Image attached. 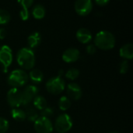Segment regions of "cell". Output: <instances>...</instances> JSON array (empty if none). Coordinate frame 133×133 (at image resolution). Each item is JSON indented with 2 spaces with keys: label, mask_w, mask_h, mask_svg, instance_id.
<instances>
[{
  "label": "cell",
  "mask_w": 133,
  "mask_h": 133,
  "mask_svg": "<svg viewBox=\"0 0 133 133\" xmlns=\"http://www.w3.org/2000/svg\"><path fill=\"white\" fill-rule=\"evenodd\" d=\"M16 61L21 68L31 70L35 65V55L30 48H22L16 53Z\"/></svg>",
  "instance_id": "1"
},
{
  "label": "cell",
  "mask_w": 133,
  "mask_h": 133,
  "mask_svg": "<svg viewBox=\"0 0 133 133\" xmlns=\"http://www.w3.org/2000/svg\"><path fill=\"white\" fill-rule=\"evenodd\" d=\"M94 45L100 49L110 50L115 45V38L110 31H101L94 38Z\"/></svg>",
  "instance_id": "2"
},
{
  "label": "cell",
  "mask_w": 133,
  "mask_h": 133,
  "mask_svg": "<svg viewBox=\"0 0 133 133\" xmlns=\"http://www.w3.org/2000/svg\"><path fill=\"white\" fill-rule=\"evenodd\" d=\"M29 77L26 72L21 69H16L12 71L7 78V82L12 88L19 89L25 85L28 82Z\"/></svg>",
  "instance_id": "3"
},
{
  "label": "cell",
  "mask_w": 133,
  "mask_h": 133,
  "mask_svg": "<svg viewBox=\"0 0 133 133\" xmlns=\"http://www.w3.org/2000/svg\"><path fill=\"white\" fill-rule=\"evenodd\" d=\"M45 87L49 93L52 95H59L65 90V83L62 77L56 76L50 78L46 82Z\"/></svg>",
  "instance_id": "4"
},
{
  "label": "cell",
  "mask_w": 133,
  "mask_h": 133,
  "mask_svg": "<svg viewBox=\"0 0 133 133\" xmlns=\"http://www.w3.org/2000/svg\"><path fill=\"white\" fill-rule=\"evenodd\" d=\"M72 118L68 114H60L55 122V129L58 133L68 132L72 128Z\"/></svg>",
  "instance_id": "5"
},
{
  "label": "cell",
  "mask_w": 133,
  "mask_h": 133,
  "mask_svg": "<svg viewBox=\"0 0 133 133\" xmlns=\"http://www.w3.org/2000/svg\"><path fill=\"white\" fill-rule=\"evenodd\" d=\"M13 60V55L11 48L6 45L0 46V64L4 73L8 72V68L10 67Z\"/></svg>",
  "instance_id": "6"
},
{
  "label": "cell",
  "mask_w": 133,
  "mask_h": 133,
  "mask_svg": "<svg viewBox=\"0 0 133 133\" xmlns=\"http://www.w3.org/2000/svg\"><path fill=\"white\" fill-rule=\"evenodd\" d=\"M34 129L37 133H51L54 126L49 118L41 116L34 122Z\"/></svg>",
  "instance_id": "7"
},
{
  "label": "cell",
  "mask_w": 133,
  "mask_h": 133,
  "mask_svg": "<svg viewBox=\"0 0 133 133\" xmlns=\"http://www.w3.org/2000/svg\"><path fill=\"white\" fill-rule=\"evenodd\" d=\"M9 105L12 108H18L22 105V92L19 89L11 88L6 96Z\"/></svg>",
  "instance_id": "8"
},
{
  "label": "cell",
  "mask_w": 133,
  "mask_h": 133,
  "mask_svg": "<svg viewBox=\"0 0 133 133\" xmlns=\"http://www.w3.org/2000/svg\"><path fill=\"white\" fill-rule=\"evenodd\" d=\"M22 92V105L27 106L31 102H33L34 99L38 95L39 90L38 88L34 85H29L24 88Z\"/></svg>",
  "instance_id": "9"
},
{
  "label": "cell",
  "mask_w": 133,
  "mask_h": 133,
  "mask_svg": "<svg viewBox=\"0 0 133 133\" xmlns=\"http://www.w3.org/2000/svg\"><path fill=\"white\" fill-rule=\"evenodd\" d=\"M74 7L76 12L79 16H85L93 9L92 0H76Z\"/></svg>",
  "instance_id": "10"
},
{
  "label": "cell",
  "mask_w": 133,
  "mask_h": 133,
  "mask_svg": "<svg viewBox=\"0 0 133 133\" xmlns=\"http://www.w3.org/2000/svg\"><path fill=\"white\" fill-rule=\"evenodd\" d=\"M67 95L70 100H79L83 95V91L79 85L75 82H71L67 86Z\"/></svg>",
  "instance_id": "11"
},
{
  "label": "cell",
  "mask_w": 133,
  "mask_h": 133,
  "mask_svg": "<svg viewBox=\"0 0 133 133\" xmlns=\"http://www.w3.org/2000/svg\"><path fill=\"white\" fill-rule=\"evenodd\" d=\"M62 58L65 63H74L80 58V53L76 48H69L63 53Z\"/></svg>",
  "instance_id": "12"
},
{
  "label": "cell",
  "mask_w": 133,
  "mask_h": 133,
  "mask_svg": "<svg viewBox=\"0 0 133 133\" xmlns=\"http://www.w3.org/2000/svg\"><path fill=\"white\" fill-rule=\"evenodd\" d=\"M76 38L83 44H88L92 39V34L87 28H79L76 32Z\"/></svg>",
  "instance_id": "13"
},
{
  "label": "cell",
  "mask_w": 133,
  "mask_h": 133,
  "mask_svg": "<svg viewBox=\"0 0 133 133\" xmlns=\"http://www.w3.org/2000/svg\"><path fill=\"white\" fill-rule=\"evenodd\" d=\"M119 55L125 60H132L133 57V45L132 43H127L124 45L119 50Z\"/></svg>",
  "instance_id": "14"
},
{
  "label": "cell",
  "mask_w": 133,
  "mask_h": 133,
  "mask_svg": "<svg viewBox=\"0 0 133 133\" xmlns=\"http://www.w3.org/2000/svg\"><path fill=\"white\" fill-rule=\"evenodd\" d=\"M31 82L34 84H40L44 80V74L39 69H31L28 76Z\"/></svg>",
  "instance_id": "15"
},
{
  "label": "cell",
  "mask_w": 133,
  "mask_h": 133,
  "mask_svg": "<svg viewBox=\"0 0 133 133\" xmlns=\"http://www.w3.org/2000/svg\"><path fill=\"white\" fill-rule=\"evenodd\" d=\"M41 34L39 32L35 31L30 34L27 38V42L30 46V49H32L34 48L37 47L41 43Z\"/></svg>",
  "instance_id": "16"
},
{
  "label": "cell",
  "mask_w": 133,
  "mask_h": 133,
  "mask_svg": "<svg viewBox=\"0 0 133 133\" xmlns=\"http://www.w3.org/2000/svg\"><path fill=\"white\" fill-rule=\"evenodd\" d=\"M24 111L26 114V119H27L30 122H34L39 118L38 112L37 109H35L34 107L28 106Z\"/></svg>",
  "instance_id": "17"
},
{
  "label": "cell",
  "mask_w": 133,
  "mask_h": 133,
  "mask_svg": "<svg viewBox=\"0 0 133 133\" xmlns=\"http://www.w3.org/2000/svg\"><path fill=\"white\" fill-rule=\"evenodd\" d=\"M11 116L17 122H23L26 118L24 110L19 108H12L11 110Z\"/></svg>",
  "instance_id": "18"
},
{
  "label": "cell",
  "mask_w": 133,
  "mask_h": 133,
  "mask_svg": "<svg viewBox=\"0 0 133 133\" xmlns=\"http://www.w3.org/2000/svg\"><path fill=\"white\" fill-rule=\"evenodd\" d=\"M34 102V107L37 110H43L47 107V100L42 96L37 95L33 100Z\"/></svg>",
  "instance_id": "19"
},
{
  "label": "cell",
  "mask_w": 133,
  "mask_h": 133,
  "mask_svg": "<svg viewBox=\"0 0 133 133\" xmlns=\"http://www.w3.org/2000/svg\"><path fill=\"white\" fill-rule=\"evenodd\" d=\"M32 14L35 19L41 20L43 19L45 16V9L41 5H36L32 10Z\"/></svg>",
  "instance_id": "20"
},
{
  "label": "cell",
  "mask_w": 133,
  "mask_h": 133,
  "mask_svg": "<svg viewBox=\"0 0 133 133\" xmlns=\"http://www.w3.org/2000/svg\"><path fill=\"white\" fill-rule=\"evenodd\" d=\"M58 107L62 111L69 110L71 107V100L68 96H62L58 100Z\"/></svg>",
  "instance_id": "21"
},
{
  "label": "cell",
  "mask_w": 133,
  "mask_h": 133,
  "mask_svg": "<svg viewBox=\"0 0 133 133\" xmlns=\"http://www.w3.org/2000/svg\"><path fill=\"white\" fill-rule=\"evenodd\" d=\"M65 76L66 78H68L71 81H74L79 78V71L76 68H70L65 73Z\"/></svg>",
  "instance_id": "22"
},
{
  "label": "cell",
  "mask_w": 133,
  "mask_h": 133,
  "mask_svg": "<svg viewBox=\"0 0 133 133\" xmlns=\"http://www.w3.org/2000/svg\"><path fill=\"white\" fill-rule=\"evenodd\" d=\"M10 20V13L5 10L0 9V24H5Z\"/></svg>",
  "instance_id": "23"
},
{
  "label": "cell",
  "mask_w": 133,
  "mask_h": 133,
  "mask_svg": "<svg viewBox=\"0 0 133 133\" xmlns=\"http://www.w3.org/2000/svg\"><path fill=\"white\" fill-rule=\"evenodd\" d=\"M9 127V122L4 118L0 117V133H5Z\"/></svg>",
  "instance_id": "24"
},
{
  "label": "cell",
  "mask_w": 133,
  "mask_h": 133,
  "mask_svg": "<svg viewBox=\"0 0 133 133\" xmlns=\"http://www.w3.org/2000/svg\"><path fill=\"white\" fill-rule=\"evenodd\" d=\"M54 114V111L51 107H46L45 108H44L43 110L41 111V117H45L49 118L51 116H52Z\"/></svg>",
  "instance_id": "25"
},
{
  "label": "cell",
  "mask_w": 133,
  "mask_h": 133,
  "mask_svg": "<svg viewBox=\"0 0 133 133\" xmlns=\"http://www.w3.org/2000/svg\"><path fill=\"white\" fill-rule=\"evenodd\" d=\"M129 69V63L128 62V60H123L120 65H119V72L120 74H125L128 72Z\"/></svg>",
  "instance_id": "26"
},
{
  "label": "cell",
  "mask_w": 133,
  "mask_h": 133,
  "mask_svg": "<svg viewBox=\"0 0 133 133\" xmlns=\"http://www.w3.org/2000/svg\"><path fill=\"white\" fill-rule=\"evenodd\" d=\"M18 3L23 7V9H27L30 7L34 2V0H17Z\"/></svg>",
  "instance_id": "27"
},
{
  "label": "cell",
  "mask_w": 133,
  "mask_h": 133,
  "mask_svg": "<svg viewBox=\"0 0 133 133\" xmlns=\"http://www.w3.org/2000/svg\"><path fill=\"white\" fill-rule=\"evenodd\" d=\"M19 16L22 20H26L29 18V11L27 9H22L19 12Z\"/></svg>",
  "instance_id": "28"
},
{
  "label": "cell",
  "mask_w": 133,
  "mask_h": 133,
  "mask_svg": "<svg viewBox=\"0 0 133 133\" xmlns=\"http://www.w3.org/2000/svg\"><path fill=\"white\" fill-rule=\"evenodd\" d=\"M87 53L90 55H93L96 53L97 51V47L94 45H92V44H90L87 46Z\"/></svg>",
  "instance_id": "29"
},
{
  "label": "cell",
  "mask_w": 133,
  "mask_h": 133,
  "mask_svg": "<svg viewBox=\"0 0 133 133\" xmlns=\"http://www.w3.org/2000/svg\"><path fill=\"white\" fill-rule=\"evenodd\" d=\"M7 34V31L5 28L1 27L0 28V39H4Z\"/></svg>",
  "instance_id": "30"
},
{
  "label": "cell",
  "mask_w": 133,
  "mask_h": 133,
  "mask_svg": "<svg viewBox=\"0 0 133 133\" xmlns=\"http://www.w3.org/2000/svg\"><path fill=\"white\" fill-rule=\"evenodd\" d=\"M110 0H95L96 3L98 5H106L108 2H109Z\"/></svg>",
  "instance_id": "31"
},
{
  "label": "cell",
  "mask_w": 133,
  "mask_h": 133,
  "mask_svg": "<svg viewBox=\"0 0 133 133\" xmlns=\"http://www.w3.org/2000/svg\"><path fill=\"white\" fill-rule=\"evenodd\" d=\"M110 133H118V132H110Z\"/></svg>",
  "instance_id": "32"
}]
</instances>
